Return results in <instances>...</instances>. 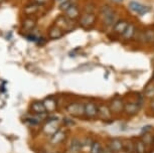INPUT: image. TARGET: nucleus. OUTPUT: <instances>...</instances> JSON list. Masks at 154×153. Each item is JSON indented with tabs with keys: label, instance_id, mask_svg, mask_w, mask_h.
<instances>
[{
	"label": "nucleus",
	"instance_id": "obj_1",
	"mask_svg": "<svg viewBox=\"0 0 154 153\" xmlns=\"http://www.w3.org/2000/svg\"><path fill=\"white\" fill-rule=\"evenodd\" d=\"M100 13L102 17V23L105 28L113 27L118 21V14L116 10L108 4H105L101 7Z\"/></svg>",
	"mask_w": 154,
	"mask_h": 153
},
{
	"label": "nucleus",
	"instance_id": "obj_2",
	"mask_svg": "<svg viewBox=\"0 0 154 153\" xmlns=\"http://www.w3.org/2000/svg\"><path fill=\"white\" fill-rule=\"evenodd\" d=\"M96 21H97V16L94 13H88L85 12L83 14H81V16L79 17V25L82 28H92L95 25Z\"/></svg>",
	"mask_w": 154,
	"mask_h": 153
},
{
	"label": "nucleus",
	"instance_id": "obj_3",
	"mask_svg": "<svg viewBox=\"0 0 154 153\" xmlns=\"http://www.w3.org/2000/svg\"><path fill=\"white\" fill-rule=\"evenodd\" d=\"M37 19L32 16H25L21 21V27L25 32H30L36 28Z\"/></svg>",
	"mask_w": 154,
	"mask_h": 153
},
{
	"label": "nucleus",
	"instance_id": "obj_4",
	"mask_svg": "<svg viewBox=\"0 0 154 153\" xmlns=\"http://www.w3.org/2000/svg\"><path fill=\"white\" fill-rule=\"evenodd\" d=\"M66 110L72 116L81 117L85 115V106L81 103H72L66 108Z\"/></svg>",
	"mask_w": 154,
	"mask_h": 153
},
{
	"label": "nucleus",
	"instance_id": "obj_5",
	"mask_svg": "<svg viewBox=\"0 0 154 153\" xmlns=\"http://www.w3.org/2000/svg\"><path fill=\"white\" fill-rule=\"evenodd\" d=\"M72 23H74V21H72V20H69V18H66L65 15H62V16L57 17L54 24L57 25L60 29L63 30L65 32H66L68 30H69L71 28L74 27V26H72Z\"/></svg>",
	"mask_w": 154,
	"mask_h": 153
},
{
	"label": "nucleus",
	"instance_id": "obj_6",
	"mask_svg": "<svg viewBox=\"0 0 154 153\" xmlns=\"http://www.w3.org/2000/svg\"><path fill=\"white\" fill-rule=\"evenodd\" d=\"M129 8H130V10H132L133 12L139 14V15H144V14H146L150 11V7L145 6V5L139 3V2H136V1L130 2Z\"/></svg>",
	"mask_w": 154,
	"mask_h": 153
},
{
	"label": "nucleus",
	"instance_id": "obj_7",
	"mask_svg": "<svg viewBox=\"0 0 154 153\" xmlns=\"http://www.w3.org/2000/svg\"><path fill=\"white\" fill-rule=\"evenodd\" d=\"M40 9H42V5L36 4V3H30L25 5L24 8H23V13H24L25 16H32L36 15L37 13L39 12Z\"/></svg>",
	"mask_w": 154,
	"mask_h": 153
},
{
	"label": "nucleus",
	"instance_id": "obj_8",
	"mask_svg": "<svg viewBox=\"0 0 154 153\" xmlns=\"http://www.w3.org/2000/svg\"><path fill=\"white\" fill-rule=\"evenodd\" d=\"M65 33H66L65 31L60 29V28L56 24L51 25V26L48 28V37L53 40H57V39L62 38V37L65 35Z\"/></svg>",
	"mask_w": 154,
	"mask_h": 153
},
{
	"label": "nucleus",
	"instance_id": "obj_9",
	"mask_svg": "<svg viewBox=\"0 0 154 153\" xmlns=\"http://www.w3.org/2000/svg\"><path fill=\"white\" fill-rule=\"evenodd\" d=\"M65 16L66 18H69V20H72V21H75V19H79V17L81 16L80 8L75 4L72 5L71 7L68 8V9L65 11Z\"/></svg>",
	"mask_w": 154,
	"mask_h": 153
},
{
	"label": "nucleus",
	"instance_id": "obj_10",
	"mask_svg": "<svg viewBox=\"0 0 154 153\" xmlns=\"http://www.w3.org/2000/svg\"><path fill=\"white\" fill-rule=\"evenodd\" d=\"M59 130V126H57V119L54 118V119H49L48 123H46L45 127H43V131L46 134L53 135L54 132H57Z\"/></svg>",
	"mask_w": 154,
	"mask_h": 153
},
{
	"label": "nucleus",
	"instance_id": "obj_11",
	"mask_svg": "<svg viewBox=\"0 0 154 153\" xmlns=\"http://www.w3.org/2000/svg\"><path fill=\"white\" fill-rule=\"evenodd\" d=\"M84 106H85V115L87 117L93 118L98 115V107L95 103L88 102L84 104Z\"/></svg>",
	"mask_w": 154,
	"mask_h": 153
},
{
	"label": "nucleus",
	"instance_id": "obj_12",
	"mask_svg": "<svg viewBox=\"0 0 154 153\" xmlns=\"http://www.w3.org/2000/svg\"><path fill=\"white\" fill-rule=\"evenodd\" d=\"M128 24H129V22H128L126 19H119L114 24V26H113V32L115 34L122 35V33L125 31L126 27L128 26Z\"/></svg>",
	"mask_w": 154,
	"mask_h": 153
},
{
	"label": "nucleus",
	"instance_id": "obj_13",
	"mask_svg": "<svg viewBox=\"0 0 154 153\" xmlns=\"http://www.w3.org/2000/svg\"><path fill=\"white\" fill-rule=\"evenodd\" d=\"M135 34H136V26L134 24L129 23L121 36L124 40H131L135 37Z\"/></svg>",
	"mask_w": 154,
	"mask_h": 153
},
{
	"label": "nucleus",
	"instance_id": "obj_14",
	"mask_svg": "<svg viewBox=\"0 0 154 153\" xmlns=\"http://www.w3.org/2000/svg\"><path fill=\"white\" fill-rule=\"evenodd\" d=\"M65 137H66V133L63 131V130L59 129L57 132H54V133L51 135V143L54 144V145H57V144L63 142V139H65Z\"/></svg>",
	"mask_w": 154,
	"mask_h": 153
},
{
	"label": "nucleus",
	"instance_id": "obj_15",
	"mask_svg": "<svg viewBox=\"0 0 154 153\" xmlns=\"http://www.w3.org/2000/svg\"><path fill=\"white\" fill-rule=\"evenodd\" d=\"M110 110L112 112H114V113H120L124 110V103L122 100H113L111 105H110Z\"/></svg>",
	"mask_w": 154,
	"mask_h": 153
},
{
	"label": "nucleus",
	"instance_id": "obj_16",
	"mask_svg": "<svg viewBox=\"0 0 154 153\" xmlns=\"http://www.w3.org/2000/svg\"><path fill=\"white\" fill-rule=\"evenodd\" d=\"M42 103L45 108V111L48 112H53L57 109V101L53 98H46L42 101Z\"/></svg>",
	"mask_w": 154,
	"mask_h": 153
},
{
	"label": "nucleus",
	"instance_id": "obj_17",
	"mask_svg": "<svg viewBox=\"0 0 154 153\" xmlns=\"http://www.w3.org/2000/svg\"><path fill=\"white\" fill-rule=\"evenodd\" d=\"M31 110L36 114H43L46 112L45 106H43V103L39 102V101H35V102L31 104Z\"/></svg>",
	"mask_w": 154,
	"mask_h": 153
},
{
	"label": "nucleus",
	"instance_id": "obj_18",
	"mask_svg": "<svg viewBox=\"0 0 154 153\" xmlns=\"http://www.w3.org/2000/svg\"><path fill=\"white\" fill-rule=\"evenodd\" d=\"M124 110L127 114L135 115L139 111V105L135 103H128L126 105H124Z\"/></svg>",
	"mask_w": 154,
	"mask_h": 153
},
{
	"label": "nucleus",
	"instance_id": "obj_19",
	"mask_svg": "<svg viewBox=\"0 0 154 153\" xmlns=\"http://www.w3.org/2000/svg\"><path fill=\"white\" fill-rule=\"evenodd\" d=\"M110 148H111L114 152H119L124 148V144L122 143L120 140L114 139L110 142Z\"/></svg>",
	"mask_w": 154,
	"mask_h": 153
},
{
	"label": "nucleus",
	"instance_id": "obj_20",
	"mask_svg": "<svg viewBox=\"0 0 154 153\" xmlns=\"http://www.w3.org/2000/svg\"><path fill=\"white\" fill-rule=\"evenodd\" d=\"M99 113L103 119H109L111 117V110L107 106H101L100 108H98V114Z\"/></svg>",
	"mask_w": 154,
	"mask_h": 153
},
{
	"label": "nucleus",
	"instance_id": "obj_21",
	"mask_svg": "<svg viewBox=\"0 0 154 153\" xmlns=\"http://www.w3.org/2000/svg\"><path fill=\"white\" fill-rule=\"evenodd\" d=\"M143 36L146 42L153 43L154 42V29H146L144 31Z\"/></svg>",
	"mask_w": 154,
	"mask_h": 153
},
{
	"label": "nucleus",
	"instance_id": "obj_22",
	"mask_svg": "<svg viewBox=\"0 0 154 153\" xmlns=\"http://www.w3.org/2000/svg\"><path fill=\"white\" fill-rule=\"evenodd\" d=\"M82 149V144L78 139H72L71 142V151L74 153H78Z\"/></svg>",
	"mask_w": 154,
	"mask_h": 153
},
{
	"label": "nucleus",
	"instance_id": "obj_23",
	"mask_svg": "<svg viewBox=\"0 0 154 153\" xmlns=\"http://www.w3.org/2000/svg\"><path fill=\"white\" fill-rule=\"evenodd\" d=\"M75 3H74V0H63V1H62L60 2V6H59V8L62 11H65L68 9V8H69L72 6V5H74Z\"/></svg>",
	"mask_w": 154,
	"mask_h": 153
},
{
	"label": "nucleus",
	"instance_id": "obj_24",
	"mask_svg": "<svg viewBox=\"0 0 154 153\" xmlns=\"http://www.w3.org/2000/svg\"><path fill=\"white\" fill-rule=\"evenodd\" d=\"M102 150H103V148H102L101 144L97 142V141H95V142L92 143L91 145V153H101Z\"/></svg>",
	"mask_w": 154,
	"mask_h": 153
},
{
	"label": "nucleus",
	"instance_id": "obj_25",
	"mask_svg": "<svg viewBox=\"0 0 154 153\" xmlns=\"http://www.w3.org/2000/svg\"><path fill=\"white\" fill-rule=\"evenodd\" d=\"M135 151L136 153H146L145 150V144L142 141H137L135 144Z\"/></svg>",
	"mask_w": 154,
	"mask_h": 153
},
{
	"label": "nucleus",
	"instance_id": "obj_26",
	"mask_svg": "<svg viewBox=\"0 0 154 153\" xmlns=\"http://www.w3.org/2000/svg\"><path fill=\"white\" fill-rule=\"evenodd\" d=\"M146 96L152 98L154 97V86H149V88H148V90L146 91Z\"/></svg>",
	"mask_w": 154,
	"mask_h": 153
},
{
	"label": "nucleus",
	"instance_id": "obj_27",
	"mask_svg": "<svg viewBox=\"0 0 154 153\" xmlns=\"http://www.w3.org/2000/svg\"><path fill=\"white\" fill-rule=\"evenodd\" d=\"M33 2L36 4H39V5H42V6H43V5H45L46 3H48L49 0H33Z\"/></svg>",
	"mask_w": 154,
	"mask_h": 153
},
{
	"label": "nucleus",
	"instance_id": "obj_28",
	"mask_svg": "<svg viewBox=\"0 0 154 153\" xmlns=\"http://www.w3.org/2000/svg\"><path fill=\"white\" fill-rule=\"evenodd\" d=\"M101 153H114V151H113V150L109 147V148L103 149V150H102V152H101Z\"/></svg>",
	"mask_w": 154,
	"mask_h": 153
},
{
	"label": "nucleus",
	"instance_id": "obj_29",
	"mask_svg": "<svg viewBox=\"0 0 154 153\" xmlns=\"http://www.w3.org/2000/svg\"><path fill=\"white\" fill-rule=\"evenodd\" d=\"M150 108H151V110L154 112V101H152V102L150 103Z\"/></svg>",
	"mask_w": 154,
	"mask_h": 153
},
{
	"label": "nucleus",
	"instance_id": "obj_30",
	"mask_svg": "<svg viewBox=\"0 0 154 153\" xmlns=\"http://www.w3.org/2000/svg\"><path fill=\"white\" fill-rule=\"evenodd\" d=\"M112 1H114L115 3H122V2H123V0H112Z\"/></svg>",
	"mask_w": 154,
	"mask_h": 153
},
{
	"label": "nucleus",
	"instance_id": "obj_31",
	"mask_svg": "<svg viewBox=\"0 0 154 153\" xmlns=\"http://www.w3.org/2000/svg\"><path fill=\"white\" fill-rule=\"evenodd\" d=\"M152 143H153V146H154V138L152 139Z\"/></svg>",
	"mask_w": 154,
	"mask_h": 153
},
{
	"label": "nucleus",
	"instance_id": "obj_32",
	"mask_svg": "<svg viewBox=\"0 0 154 153\" xmlns=\"http://www.w3.org/2000/svg\"><path fill=\"white\" fill-rule=\"evenodd\" d=\"M2 2H3V0H0V3H2Z\"/></svg>",
	"mask_w": 154,
	"mask_h": 153
},
{
	"label": "nucleus",
	"instance_id": "obj_33",
	"mask_svg": "<svg viewBox=\"0 0 154 153\" xmlns=\"http://www.w3.org/2000/svg\"><path fill=\"white\" fill-rule=\"evenodd\" d=\"M153 80H154V73H153Z\"/></svg>",
	"mask_w": 154,
	"mask_h": 153
},
{
	"label": "nucleus",
	"instance_id": "obj_34",
	"mask_svg": "<svg viewBox=\"0 0 154 153\" xmlns=\"http://www.w3.org/2000/svg\"><path fill=\"white\" fill-rule=\"evenodd\" d=\"M59 1H63V0H59Z\"/></svg>",
	"mask_w": 154,
	"mask_h": 153
}]
</instances>
